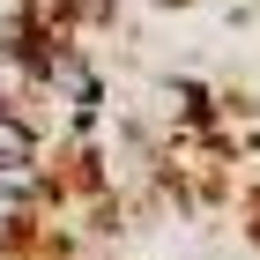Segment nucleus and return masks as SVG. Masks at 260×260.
I'll use <instances>...</instances> for the list:
<instances>
[{
    "mask_svg": "<svg viewBox=\"0 0 260 260\" xmlns=\"http://www.w3.org/2000/svg\"><path fill=\"white\" fill-rule=\"evenodd\" d=\"M30 208H38L30 193H15V186H0V260H8V253L22 245V231H30Z\"/></svg>",
    "mask_w": 260,
    "mask_h": 260,
    "instance_id": "f03ea898",
    "label": "nucleus"
},
{
    "mask_svg": "<svg viewBox=\"0 0 260 260\" xmlns=\"http://www.w3.org/2000/svg\"><path fill=\"white\" fill-rule=\"evenodd\" d=\"M45 38V0H0V45H38Z\"/></svg>",
    "mask_w": 260,
    "mask_h": 260,
    "instance_id": "f257e3e1",
    "label": "nucleus"
}]
</instances>
